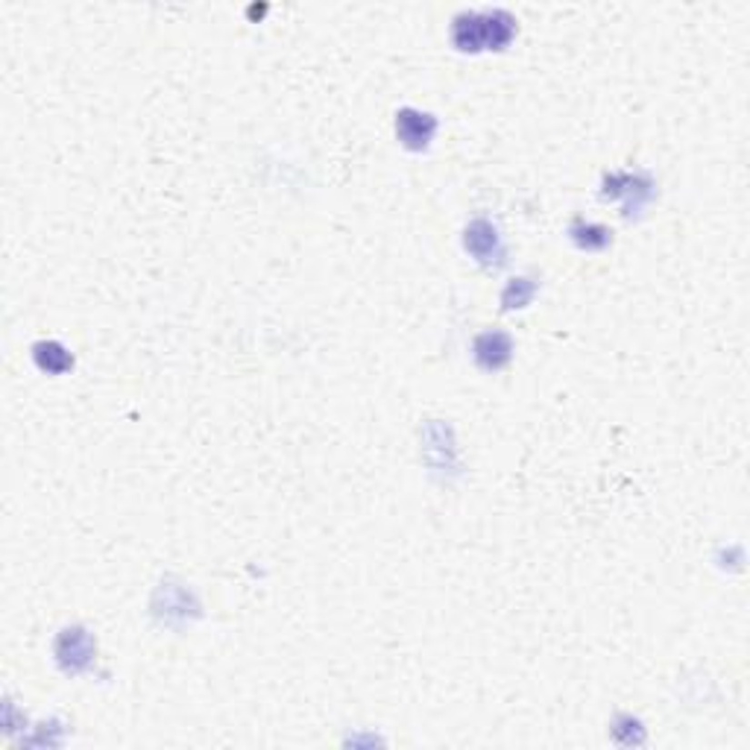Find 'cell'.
Wrapping results in <instances>:
<instances>
[{
    "label": "cell",
    "mask_w": 750,
    "mask_h": 750,
    "mask_svg": "<svg viewBox=\"0 0 750 750\" xmlns=\"http://www.w3.org/2000/svg\"><path fill=\"white\" fill-rule=\"evenodd\" d=\"M434 133V121L431 115H419V112H402L399 115V135L407 147H425L428 138Z\"/></svg>",
    "instance_id": "cell-1"
}]
</instances>
